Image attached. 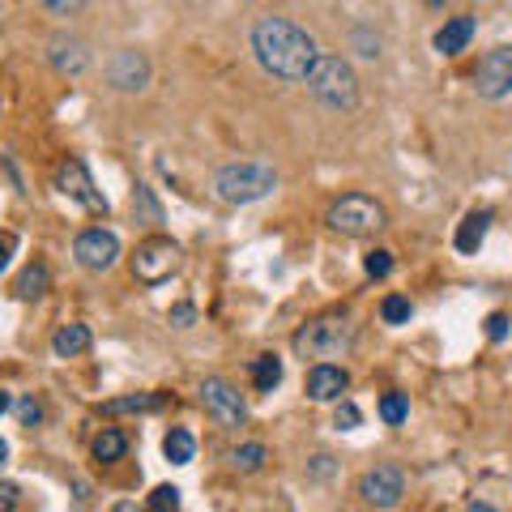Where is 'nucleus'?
I'll use <instances>...</instances> for the list:
<instances>
[{
    "mask_svg": "<svg viewBox=\"0 0 512 512\" xmlns=\"http://www.w3.org/2000/svg\"><path fill=\"white\" fill-rule=\"evenodd\" d=\"M252 51H256L261 69L282 77V81H308L312 65L320 60L317 39L299 22L278 18V13H269V18H261L252 26Z\"/></svg>",
    "mask_w": 512,
    "mask_h": 512,
    "instance_id": "nucleus-1",
    "label": "nucleus"
},
{
    "mask_svg": "<svg viewBox=\"0 0 512 512\" xmlns=\"http://www.w3.org/2000/svg\"><path fill=\"white\" fill-rule=\"evenodd\" d=\"M355 346V320L350 317H320L294 333L299 359H341Z\"/></svg>",
    "mask_w": 512,
    "mask_h": 512,
    "instance_id": "nucleus-2",
    "label": "nucleus"
},
{
    "mask_svg": "<svg viewBox=\"0 0 512 512\" xmlns=\"http://www.w3.org/2000/svg\"><path fill=\"white\" fill-rule=\"evenodd\" d=\"M278 188V171L265 167V163H231L214 175V193L226 201V205H252Z\"/></svg>",
    "mask_w": 512,
    "mask_h": 512,
    "instance_id": "nucleus-3",
    "label": "nucleus"
},
{
    "mask_svg": "<svg viewBox=\"0 0 512 512\" xmlns=\"http://www.w3.org/2000/svg\"><path fill=\"white\" fill-rule=\"evenodd\" d=\"M308 90H312L325 107H333V111H350V107L359 103L355 69H350L341 56H320L317 65H312V73H308Z\"/></svg>",
    "mask_w": 512,
    "mask_h": 512,
    "instance_id": "nucleus-4",
    "label": "nucleus"
},
{
    "mask_svg": "<svg viewBox=\"0 0 512 512\" xmlns=\"http://www.w3.org/2000/svg\"><path fill=\"white\" fill-rule=\"evenodd\" d=\"M325 222L338 231V235H350V240H363V235H376L385 226V205L376 196H363V193H346L329 205Z\"/></svg>",
    "mask_w": 512,
    "mask_h": 512,
    "instance_id": "nucleus-5",
    "label": "nucleus"
},
{
    "mask_svg": "<svg viewBox=\"0 0 512 512\" xmlns=\"http://www.w3.org/2000/svg\"><path fill=\"white\" fill-rule=\"evenodd\" d=\"M180 269V244H171V240H146V244L137 248V256H133V273L141 278V282H163Z\"/></svg>",
    "mask_w": 512,
    "mask_h": 512,
    "instance_id": "nucleus-6",
    "label": "nucleus"
},
{
    "mask_svg": "<svg viewBox=\"0 0 512 512\" xmlns=\"http://www.w3.org/2000/svg\"><path fill=\"white\" fill-rule=\"evenodd\" d=\"M359 495H363L367 504H376V508H397L401 495H406V474L397 465H376V470L363 474Z\"/></svg>",
    "mask_w": 512,
    "mask_h": 512,
    "instance_id": "nucleus-7",
    "label": "nucleus"
},
{
    "mask_svg": "<svg viewBox=\"0 0 512 512\" xmlns=\"http://www.w3.org/2000/svg\"><path fill=\"white\" fill-rule=\"evenodd\" d=\"M201 401H205V410L218 418L222 427H240L244 415H248L240 389H235V385H226L222 376H210V380L201 385Z\"/></svg>",
    "mask_w": 512,
    "mask_h": 512,
    "instance_id": "nucleus-8",
    "label": "nucleus"
},
{
    "mask_svg": "<svg viewBox=\"0 0 512 512\" xmlns=\"http://www.w3.org/2000/svg\"><path fill=\"white\" fill-rule=\"evenodd\" d=\"M56 188H60L65 196H73V201H81L86 210L107 214V201L95 193V180H90V171H86L81 158H65V163L56 167Z\"/></svg>",
    "mask_w": 512,
    "mask_h": 512,
    "instance_id": "nucleus-9",
    "label": "nucleus"
},
{
    "mask_svg": "<svg viewBox=\"0 0 512 512\" xmlns=\"http://www.w3.org/2000/svg\"><path fill=\"white\" fill-rule=\"evenodd\" d=\"M474 86L483 98H504L512 95V48H495L478 60V73H474Z\"/></svg>",
    "mask_w": 512,
    "mask_h": 512,
    "instance_id": "nucleus-10",
    "label": "nucleus"
},
{
    "mask_svg": "<svg viewBox=\"0 0 512 512\" xmlns=\"http://www.w3.org/2000/svg\"><path fill=\"white\" fill-rule=\"evenodd\" d=\"M73 256L86 269H111L116 265V256H120V240H116L111 231H103V226H90V231L77 235Z\"/></svg>",
    "mask_w": 512,
    "mask_h": 512,
    "instance_id": "nucleus-11",
    "label": "nucleus"
},
{
    "mask_svg": "<svg viewBox=\"0 0 512 512\" xmlns=\"http://www.w3.org/2000/svg\"><path fill=\"white\" fill-rule=\"evenodd\" d=\"M149 81V60L141 51H116V60H111V86L116 90H146Z\"/></svg>",
    "mask_w": 512,
    "mask_h": 512,
    "instance_id": "nucleus-12",
    "label": "nucleus"
},
{
    "mask_svg": "<svg viewBox=\"0 0 512 512\" xmlns=\"http://www.w3.org/2000/svg\"><path fill=\"white\" fill-rule=\"evenodd\" d=\"M350 389V376L333 363H317L308 371V397L312 401H338L341 393Z\"/></svg>",
    "mask_w": 512,
    "mask_h": 512,
    "instance_id": "nucleus-13",
    "label": "nucleus"
},
{
    "mask_svg": "<svg viewBox=\"0 0 512 512\" xmlns=\"http://www.w3.org/2000/svg\"><path fill=\"white\" fill-rule=\"evenodd\" d=\"M48 56H51V65H56L60 73H73V77L90 65V51H86V43H81V39H69V34H56Z\"/></svg>",
    "mask_w": 512,
    "mask_h": 512,
    "instance_id": "nucleus-14",
    "label": "nucleus"
},
{
    "mask_svg": "<svg viewBox=\"0 0 512 512\" xmlns=\"http://www.w3.org/2000/svg\"><path fill=\"white\" fill-rule=\"evenodd\" d=\"M474 18L470 13H462V18H448V22L439 26V34H436V51L439 56H457V51L470 48V39H474Z\"/></svg>",
    "mask_w": 512,
    "mask_h": 512,
    "instance_id": "nucleus-15",
    "label": "nucleus"
},
{
    "mask_svg": "<svg viewBox=\"0 0 512 512\" xmlns=\"http://www.w3.org/2000/svg\"><path fill=\"white\" fill-rule=\"evenodd\" d=\"M487 231H491V214H487V210L465 214L462 226H457V252H478L483 240H487Z\"/></svg>",
    "mask_w": 512,
    "mask_h": 512,
    "instance_id": "nucleus-16",
    "label": "nucleus"
},
{
    "mask_svg": "<svg viewBox=\"0 0 512 512\" xmlns=\"http://www.w3.org/2000/svg\"><path fill=\"white\" fill-rule=\"evenodd\" d=\"M51 350H56L60 359H73L81 350H90V329H86V325H60L56 338H51Z\"/></svg>",
    "mask_w": 512,
    "mask_h": 512,
    "instance_id": "nucleus-17",
    "label": "nucleus"
},
{
    "mask_svg": "<svg viewBox=\"0 0 512 512\" xmlns=\"http://www.w3.org/2000/svg\"><path fill=\"white\" fill-rule=\"evenodd\" d=\"M163 406H167L163 393H137V397H116V401H107L103 410H107V415H149V410H163Z\"/></svg>",
    "mask_w": 512,
    "mask_h": 512,
    "instance_id": "nucleus-18",
    "label": "nucleus"
},
{
    "mask_svg": "<svg viewBox=\"0 0 512 512\" xmlns=\"http://www.w3.org/2000/svg\"><path fill=\"white\" fill-rule=\"evenodd\" d=\"M163 453H167L171 465H188V462H193V453H196L193 432H184V427H171L167 439H163Z\"/></svg>",
    "mask_w": 512,
    "mask_h": 512,
    "instance_id": "nucleus-19",
    "label": "nucleus"
},
{
    "mask_svg": "<svg viewBox=\"0 0 512 512\" xmlns=\"http://www.w3.org/2000/svg\"><path fill=\"white\" fill-rule=\"evenodd\" d=\"M124 453H128V439L120 427H103L95 436V462H120Z\"/></svg>",
    "mask_w": 512,
    "mask_h": 512,
    "instance_id": "nucleus-20",
    "label": "nucleus"
},
{
    "mask_svg": "<svg viewBox=\"0 0 512 512\" xmlns=\"http://www.w3.org/2000/svg\"><path fill=\"white\" fill-rule=\"evenodd\" d=\"M133 218L146 222V226H158V222H163V205H158L154 188H146V184L133 188Z\"/></svg>",
    "mask_w": 512,
    "mask_h": 512,
    "instance_id": "nucleus-21",
    "label": "nucleus"
},
{
    "mask_svg": "<svg viewBox=\"0 0 512 512\" xmlns=\"http://www.w3.org/2000/svg\"><path fill=\"white\" fill-rule=\"evenodd\" d=\"M252 380H256V389L261 393H273L278 385H282V359H278V355L252 359Z\"/></svg>",
    "mask_w": 512,
    "mask_h": 512,
    "instance_id": "nucleus-22",
    "label": "nucleus"
},
{
    "mask_svg": "<svg viewBox=\"0 0 512 512\" xmlns=\"http://www.w3.org/2000/svg\"><path fill=\"white\" fill-rule=\"evenodd\" d=\"M48 287H51V273H48V265H30L18 278V299H39V294H48Z\"/></svg>",
    "mask_w": 512,
    "mask_h": 512,
    "instance_id": "nucleus-23",
    "label": "nucleus"
},
{
    "mask_svg": "<svg viewBox=\"0 0 512 512\" xmlns=\"http://www.w3.org/2000/svg\"><path fill=\"white\" fill-rule=\"evenodd\" d=\"M265 457H269V448L252 439V444H240V448L231 453V465H235V470H244V474H256V470L265 465Z\"/></svg>",
    "mask_w": 512,
    "mask_h": 512,
    "instance_id": "nucleus-24",
    "label": "nucleus"
},
{
    "mask_svg": "<svg viewBox=\"0 0 512 512\" xmlns=\"http://www.w3.org/2000/svg\"><path fill=\"white\" fill-rule=\"evenodd\" d=\"M406 415H410V401H406V393H385V397H380V418H385L389 427L406 423Z\"/></svg>",
    "mask_w": 512,
    "mask_h": 512,
    "instance_id": "nucleus-25",
    "label": "nucleus"
},
{
    "mask_svg": "<svg viewBox=\"0 0 512 512\" xmlns=\"http://www.w3.org/2000/svg\"><path fill=\"white\" fill-rule=\"evenodd\" d=\"M410 299L406 294H385V303H380V317H385V325H406L410 320Z\"/></svg>",
    "mask_w": 512,
    "mask_h": 512,
    "instance_id": "nucleus-26",
    "label": "nucleus"
},
{
    "mask_svg": "<svg viewBox=\"0 0 512 512\" xmlns=\"http://www.w3.org/2000/svg\"><path fill=\"white\" fill-rule=\"evenodd\" d=\"M363 269H367V278H389V273H393V252L371 248V252L363 256Z\"/></svg>",
    "mask_w": 512,
    "mask_h": 512,
    "instance_id": "nucleus-27",
    "label": "nucleus"
},
{
    "mask_svg": "<svg viewBox=\"0 0 512 512\" xmlns=\"http://www.w3.org/2000/svg\"><path fill=\"white\" fill-rule=\"evenodd\" d=\"M149 508H154V512H175V508H180V491H175V487H154Z\"/></svg>",
    "mask_w": 512,
    "mask_h": 512,
    "instance_id": "nucleus-28",
    "label": "nucleus"
},
{
    "mask_svg": "<svg viewBox=\"0 0 512 512\" xmlns=\"http://www.w3.org/2000/svg\"><path fill=\"white\" fill-rule=\"evenodd\" d=\"M18 418H22V427H39V423H43V406H39L34 397H22V401H18Z\"/></svg>",
    "mask_w": 512,
    "mask_h": 512,
    "instance_id": "nucleus-29",
    "label": "nucleus"
},
{
    "mask_svg": "<svg viewBox=\"0 0 512 512\" xmlns=\"http://www.w3.org/2000/svg\"><path fill=\"white\" fill-rule=\"evenodd\" d=\"M333 427H338V432H350V427H359V406L341 401V406H338V415H333Z\"/></svg>",
    "mask_w": 512,
    "mask_h": 512,
    "instance_id": "nucleus-30",
    "label": "nucleus"
},
{
    "mask_svg": "<svg viewBox=\"0 0 512 512\" xmlns=\"http://www.w3.org/2000/svg\"><path fill=\"white\" fill-rule=\"evenodd\" d=\"M487 338L491 341L508 338V317H504V312H491V317H487Z\"/></svg>",
    "mask_w": 512,
    "mask_h": 512,
    "instance_id": "nucleus-31",
    "label": "nucleus"
},
{
    "mask_svg": "<svg viewBox=\"0 0 512 512\" xmlns=\"http://www.w3.org/2000/svg\"><path fill=\"white\" fill-rule=\"evenodd\" d=\"M193 320H196V308H193V303H175V308H171V325H180V329H193Z\"/></svg>",
    "mask_w": 512,
    "mask_h": 512,
    "instance_id": "nucleus-32",
    "label": "nucleus"
},
{
    "mask_svg": "<svg viewBox=\"0 0 512 512\" xmlns=\"http://www.w3.org/2000/svg\"><path fill=\"white\" fill-rule=\"evenodd\" d=\"M18 508V487L13 483H0V512H13Z\"/></svg>",
    "mask_w": 512,
    "mask_h": 512,
    "instance_id": "nucleus-33",
    "label": "nucleus"
},
{
    "mask_svg": "<svg viewBox=\"0 0 512 512\" xmlns=\"http://www.w3.org/2000/svg\"><path fill=\"white\" fill-rule=\"evenodd\" d=\"M111 512H141V508H137L133 500H120V504H116V508H111Z\"/></svg>",
    "mask_w": 512,
    "mask_h": 512,
    "instance_id": "nucleus-34",
    "label": "nucleus"
},
{
    "mask_svg": "<svg viewBox=\"0 0 512 512\" xmlns=\"http://www.w3.org/2000/svg\"><path fill=\"white\" fill-rule=\"evenodd\" d=\"M465 512H495V508H491V504H483V500H474V504H470Z\"/></svg>",
    "mask_w": 512,
    "mask_h": 512,
    "instance_id": "nucleus-35",
    "label": "nucleus"
},
{
    "mask_svg": "<svg viewBox=\"0 0 512 512\" xmlns=\"http://www.w3.org/2000/svg\"><path fill=\"white\" fill-rule=\"evenodd\" d=\"M9 406H13V397H9V393L0 389V415H4V410H9Z\"/></svg>",
    "mask_w": 512,
    "mask_h": 512,
    "instance_id": "nucleus-36",
    "label": "nucleus"
},
{
    "mask_svg": "<svg viewBox=\"0 0 512 512\" xmlns=\"http://www.w3.org/2000/svg\"><path fill=\"white\" fill-rule=\"evenodd\" d=\"M9 265V244H4V240H0V269Z\"/></svg>",
    "mask_w": 512,
    "mask_h": 512,
    "instance_id": "nucleus-37",
    "label": "nucleus"
},
{
    "mask_svg": "<svg viewBox=\"0 0 512 512\" xmlns=\"http://www.w3.org/2000/svg\"><path fill=\"white\" fill-rule=\"evenodd\" d=\"M4 457H9V444H4V439H0V465H4Z\"/></svg>",
    "mask_w": 512,
    "mask_h": 512,
    "instance_id": "nucleus-38",
    "label": "nucleus"
}]
</instances>
